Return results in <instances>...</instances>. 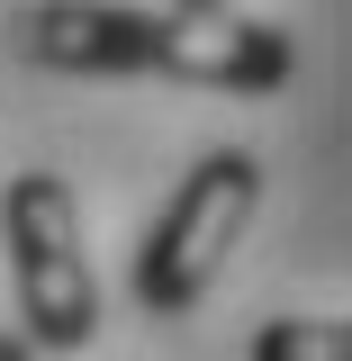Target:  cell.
I'll list each match as a JSON object with an SVG mask.
<instances>
[{
  "label": "cell",
  "instance_id": "obj_6",
  "mask_svg": "<svg viewBox=\"0 0 352 361\" xmlns=\"http://www.w3.org/2000/svg\"><path fill=\"white\" fill-rule=\"evenodd\" d=\"M172 9H235V0H172Z\"/></svg>",
  "mask_w": 352,
  "mask_h": 361
},
{
  "label": "cell",
  "instance_id": "obj_5",
  "mask_svg": "<svg viewBox=\"0 0 352 361\" xmlns=\"http://www.w3.org/2000/svg\"><path fill=\"white\" fill-rule=\"evenodd\" d=\"M0 361H37V343L28 334H0Z\"/></svg>",
  "mask_w": 352,
  "mask_h": 361
},
{
  "label": "cell",
  "instance_id": "obj_2",
  "mask_svg": "<svg viewBox=\"0 0 352 361\" xmlns=\"http://www.w3.org/2000/svg\"><path fill=\"white\" fill-rule=\"evenodd\" d=\"M0 244H9V280H18V325L37 353H82L99 334V289L82 262V208L63 172H28L0 190Z\"/></svg>",
  "mask_w": 352,
  "mask_h": 361
},
{
  "label": "cell",
  "instance_id": "obj_1",
  "mask_svg": "<svg viewBox=\"0 0 352 361\" xmlns=\"http://www.w3.org/2000/svg\"><path fill=\"white\" fill-rule=\"evenodd\" d=\"M9 37L45 73H163L190 90H262L289 82V37L235 9H127V0H28Z\"/></svg>",
  "mask_w": 352,
  "mask_h": 361
},
{
  "label": "cell",
  "instance_id": "obj_4",
  "mask_svg": "<svg viewBox=\"0 0 352 361\" xmlns=\"http://www.w3.org/2000/svg\"><path fill=\"white\" fill-rule=\"evenodd\" d=\"M253 361H352V316H271L253 325Z\"/></svg>",
  "mask_w": 352,
  "mask_h": 361
},
{
  "label": "cell",
  "instance_id": "obj_3",
  "mask_svg": "<svg viewBox=\"0 0 352 361\" xmlns=\"http://www.w3.org/2000/svg\"><path fill=\"white\" fill-rule=\"evenodd\" d=\"M253 208H262V163L235 154V145L199 154L190 180L172 190L163 226H154L145 253H135V307L145 316H190L199 298H208V280L226 271V253L244 244Z\"/></svg>",
  "mask_w": 352,
  "mask_h": 361
}]
</instances>
